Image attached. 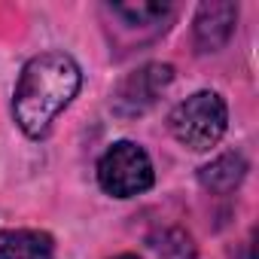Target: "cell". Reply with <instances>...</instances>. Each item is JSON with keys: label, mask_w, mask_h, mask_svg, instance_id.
Instances as JSON below:
<instances>
[{"label": "cell", "mask_w": 259, "mask_h": 259, "mask_svg": "<svg viewBox=\"0 0 259 259\" xmlns=\"http://www.w3.org/2000/svg\"><path fill=\"white\" fill-rule=\"evenodd\" d=\"M82 85V70L67 52H40L34 55L16 82L13 116L31 141H43L52 132V122L61 110L70 107Z\"/></svg>", "instance_id": "6da1fadb"}, {"label": "cell", "mask_w": 259, "mask_h": 259, "mask_svg": "<svg viewBox=\"0 0 259 259\" xmlns=\"http://www.w3.org/2000/svg\"><path fill=\"white\" fill-rule=\"evenodd\" d=\"M168 128H171L174 141L183 144L186 150L207 153L226 135V128H229V107H226L220 92L201 89V92L189 95L186 101H180L171 110Z\"/></svg>", "instance_id": "7a4b0ae2"}, {"label": "cell", "mask_w": 259, "mask_h": 259, "mask_svg": "<svg viewBox=\"0 0 259 259\" xmlns=\"http://www.w3.org/2000/svg\"><path fill=\"white\" fill-rule=\"evenodd\" d=\"M156 180L147 150L135 141H119L98 159V186L113 198L144 195Z\"/></svg>", "instance_id": "3957f363"}, {"label": "cell", "mask_w": 259, "mask_h": 259, "mask_svg": "<svg viewBox=\"0 0 259 259\" xmlns=\"http://www.w3.org/2000/svg\"><path fill=\"white\" fill-rule=\"evenodd\" d=\"M174 79V67L171 64H144L141 70L128 73L116 95H113V107L116 113L122 116H135V113H144L147 107L156 104V98L171 85Z\"/></svg>", "instance_id": "277c9868"}, {"label": "cell", "mask_w": 259, "mask_h": 259, "mask_svg": "<svg viewBox=\"0 0 259 259\" xmlns=\"http://www.w3.org/2000/svg\"><path fill=\"white\" fill-rule=\"evenodd\" d=\"M238 22V4L229 0H210L195 13V46L198 52H217L229 43Z\"/></svg>", "instance_id": "5b68a950"}, {"label": "cell", "mask_w": 259, "mask_h": 259, "mask_svg": "<svg viewBox=\"0 0 259 259\" xmlns=\"http://www.w3.org/2000/svg\"><path fill=\"white\" fill-rule=\"evenodd\" d=\"M0 259H55V241L40 229H4Z\"/></svg>", "instance_id": "8992f818"}, {"label": "cell", "mask_w": 259, "mask_h": 259, "mask_svg": "<svg viewBox=\"0 0 259 259\" xmlns=\"http://www.w3.org/2000/svg\"><path fill=\"white\" fill-rule=\"evenodd\" d=\"M244 174H247V162L238 153H226V156L213 159L210 165H204L198 180L210 192H229V189H235L244 180Z\"/></svg>", "instance_id": "52a82bcc"}, {"label": "cell", "mask_w": 259, "mask_h": 259, "mask_svg": "<svg viewBox=\"0 0 259 259\" xmlns=\"http://www.w3.org/2000/svg\"><path fill=\"white\" fill-rule=\"evenodd\" d=\"M110 10L116 16H122L128 25H153L171 13L168 4H113Z\"/></svg>", "instance_id": "ba28073f"}, {"label": "cell", "mask_w": 259, "mask_h": 259, "mask_svg": "<svg viewBox=\"0 0 259 259\" xmlns=\"http://www.w3.org/2000/svg\"><path fill=\"white\" fill-rule=\"evenodd\" d=\"M113 259H141V256H135V253H122V256H113Z\"/></svg>", "instance_id": "9c48e42d"}]
</instances>
